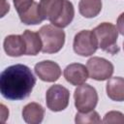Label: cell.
I'll list each match as a JSON object with an SVG mask.
<instances>
[{"mask_svg":"<svg viewBox=\"0 0 124 124\" xmlns=\"http://www.w3.org/2000/svg\"><path fill=\"white\" fill-rule=\"evenodd\" d=\"M34 70L39 78L46 82H54L61 76V69L59 65L51 60H44L37 63Z\"/></svg>","mask_w":124,"mask_h":124,"instance_id":"8","label":"cell"},{"mask_svg":"<svg viewBox=\"0 0 124 124\" xmlns=\"http://www.w3.org/2000/svg\"><path fill=\"white\" fill-rule=\"evenodd\" d=\"M116 26H117V30L118 32L124 36V12L122 14H120V16L117 18V22H116Z\"/></svg>","mask_w":124,"mask_h":124,"instance_id":"21","label":"cell"},{"mask_svg":"<svg viewBox=\"0 0 124 124\" xmlns=\"http://www.w3.org/2000/svg\"><path fill=\"white\" fill-rule=\"evenodd\" d=\"M102 10V0H80L78 3V11L80 15L86 18L97 16Z\"/></svg>","mask_w":124,"mask_h":124,"instance_id":"15","label":"cell"},{"mask_svg":"<svg viewBox=\"0 0 124 124\" xmlns=\"http://www.w3.org/2000/svg\"><path fill=\"white\" fill-rule=\"evenodd\" d=\"M36 78L30 68L23 64H16L6 68L0 76L1 95L11 101L23 100L29 97Z\"/></svg>","mask_w":124,"mask_h":124,"instance_id":"1","label":"cell"},{"mask_svg":"<svg viewBox=\"0 0 124 124\" xmlns=\"http://www.w3.org/2000/svg\"><path fill=\"white\" fill-rule=\"evenodd\" d=\"M45 116V108L42 105L32 102L24 106L22 109V118L26 123L39 124L43 121Z\"/></svg>","mask_w":124,"mask_h":124,"instance_id":"12","label":"cell"},{"mask_svg":"<svg viewBox=\"0 0 124 124\" xmlns=\"http://www.w3.org/2000/svg\"><path fill=\"white\" fill-rule=\"evenodd\" d=\"M26 45V55H37L42 51L43 44L41 37L38 32H33L31 30H25L22 34Z\"/></svg>","mask_w":124,"mask_h":124,"instance_id":"14","label":"cell"},{"mask_svg":"<svg viewBox=\"0 0 124 124\" xmlns=\"http://www.w3.org/2000/svg\"><path fill=\"white\" fill-rule=\"evenodd\" d=\"M92 31L97 39L98 47L110 54H116L119 51L117 46L118 30L115 25L110 22H102Z\"/></svg>","mask_w":124,"mask_h":124,"instance_id":"2","label":"cell"},{"mask_svg":"<svg viewBox=\"0 0 124 124\" xmlns=\"http://www.w3.org/2000/svg\"><path fill=\"white\" fill-rule=\"evenodd\" d=\"M70 92L61 84L51 85L46 93V107L51 111L64 110L69 105Z\"/></svg>","mask_w":124,"mask_h":124,"instance_id":"5","label":"cell"},{"mask_svg":"<svg viewBox=\"0 0 124 124\" xmlns=\"http://www.w3.org/2000/svg\"><path fill=\"white\" fill-rule=\"evenodd\" d=\"M123 49H124V43H123Z\"/></svg>","mask_w":124,"mask_h":124,"instance_id":"22","label":"cell"},{"mask_svg":"<svg viewBox=\"0 0 124 124\" xmlns=\"http://www.w3.org/2000/svg\"><path fill=\"white\" fill-rule=\"evenodd\" d=\"M13 2L17 14L20 15L24 13L27 9H29L35 1L34 0H13Z\"/></svg>","mask_w":124,"mask_h":124,"instance_id":"20","label":"cell"},{"mask_svg":"<svg viewBox=\"0 0 124 124\" xmlns=\"http://www.w3.org/2000/svg\"><path fill=\"white\" fill-rule=\"evenodd\" d=\"M107 95L116 102L124 101V78L114 77L108 78L106 86Z\"/></svg>","mask_w":124,"mask_h":124,"instance_id":"13","label":"cell"},{"mask_svg":"<svg viewBox=\"0 0 124 124\" xmlns=\"http://www.w3.org/2000/svg\"><path fill=\"white\" fill-rule=\"evenodd\" d=\"M65 0H40L39 6L45 19L54 22L62 14Z\"/></svg>","mask_w":124,"mask_h":124,"instance_id":"10","label":"cell"},{"mask_svg":"<svg viewBox=\"0 0 124 124\" xmlns=\"http://www.w3.org/2000/svg\"><path fill=\"white\" fill-rule=\"evenodd\" d=\"M75 121L77 124H86V123H101L103 122L100 118V115L94 109L88 112H78L76 114Z\"/></svg>","mask_w":124,"mask_h":124,"instance_id":"18","label":"cell"},{"mask_svg":"<svg viewBox=\"0 0 124 124\" xmlns=\"http://www.w3.org/2000/svg\"><path fill=\"white\" fill-rule=\"evenodd\" d=\"M86 67L88 70L89 77L99 81H103L110 78L114 71V68L111 62L98 56L91 57L87 61Z\"/></svg>","mask_w":124,"mask_h":124,"instance_id":"7","label":"cell"},{"mask_svg":"<svg viewBox=\"0 0 124 124\" xmlns=\"http://www.w3.org/2000/svg\"><path fill=\"white\" fill-rule=\"evenodd\" d=\"M74 16H75V9H74L73 3L69 0H65V5H64L62 14L51 24L59 28H65L73 21Z\"/></svg>","mask_w":124,"mask_h":124,"instance_id":"17","label":"cell"},{"mask_svg":"<svg viewBox=\"0 0 124 124\" xmlns=\"http://www.w3.org/2000/svg\"><path fill=\"white\" fill-rule=\"evenodd\" d=\"M74 51L80 56H90L98 48L97 39L91 30H81L76 34L73 43Z\"/></svg>","mask_w":124,"mask_h":124,"instance_id":"6","label":"cell"},{"mask_svg":"<svg viewBox=\"0 0 124 124\" xmlns=\"http://www.w3.org/2000/svg\"><path fill=\"white\" fill-rule=\"evenodd\" d=\"M4 50L12 57H18L26 52V45L22 35H9L4 40Z\"/></svg>","mask_w":124,"mask_h":124,"instance_id":"11","label":"cell"},{"mask_svg":"<svg viewBox=\"0 0 124 124\" xmlns=\"http://www.w3.org/2000/svg\"><path fill=\"white\" fill-rule=\"evenodd\" d=\"M18 16H19L21 22L24 24H27V25L39 24L45 20L44 16H42V13L40 11L39 3H37V2H34L29 9H27L24 13H22Z\"/></svg>","mask_w":124,"mask_h":124,"instance_id":"16","label":"cell"},{"mask_svg":"<svg viewBox=\"0 0 124 124\" xmlns=\"http://www.w3.org/2000/svg\"><path fill=\"white\" fill-rule=\"evenodd\" d=\"M64 78L73 85H80L85 83L89 74L87 67L80 63H72L64 69Z\"/></svg>","mask_w":124,"mask_h":124,"instance_id":"9","label":"cell"},{"mask_svg":"<svg viewBox=\"0 0 124 124\" xmlns=\"http://www.w3.org/2000/svg\"><path fill=\"white\" fill-rule=\"evenodd\" d=\"M38 33L42 40V51L44 53H56L65 44V32L62 28L52 24L42 26Z\"/></svg>","mask_w":124,"mask_h":124,"instance_id":"3","label":"cell"},{"mask_svg":"<svg viewBox=\"0 0 124 124\" xmlns=\"http://www.w3.org/2000/svg\"><path fill=\"white\" fill-rule=\"evenodd\" d=\"M75 106L79 112L93 110L98 103V93L90 84L83 83L78 85L74 93Z\"/></svg>","mask_w":124,"mask_h":124,"instance_id":"4","label":"cell"},{"mask_svg":"<svg viewBox=\"0 0 124 124\" xmlns=\"http://www.w3.org/2000/svg\"><path fill=\"white\" fill-rule=\"evenodd\" d=\"M104 123H119L124 124V114L120 111L111 110L106 113L103 119Z\"/></svg>","mask_w":124,"mask_h":124,"instance_id":"19","label":"cell"}]
</instances>
